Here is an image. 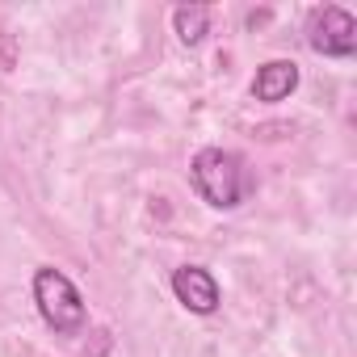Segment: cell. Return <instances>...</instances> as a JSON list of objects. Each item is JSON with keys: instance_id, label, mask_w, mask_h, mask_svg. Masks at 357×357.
<instances>
[{"instance_id": "obj_1", "label": "cell", "mask_w": 357, "mask_h": 357, "mask_svg": "<svg viewBox=\"0 0 357 357\" xmlns=\"http://www.w3.org/2000/svg\"><path fill=\"white\" fill-rule=\"evenodd\" d=\"M190 181H194L198 198H202L206 206H215V211H236V206L248 198V190H252L244 160H240L236 151H223V147H202V151L194 155Z\"/></svg>"}, {"instance_id": "obj_2", "label": "cell", "mask_w": 357, "mask_h": 357, "mask_svg": "<svg viewBox=\"0 0 357 357\" xmlns=\"http://www.w3.org/2000/svg\"><path fill=\"white\" fill-rule=\"evenodd\" d=\"M34 303H38V315L47 319V328L68 332V336L80 332L84 319H89L84 298H80V290L72 286V278L59 273V269H51V265H43V269L34 273Z\"/></svg>"}, {"instance_id": "obj_3", "label": "cell", "mask_w": 357, "mask_h": 357, "mask_svg": "<svg viewBox=\"0 0 357 357\" xmlns=\"http://www.w3.org/2000/svg\"><path fill=\"white\" fill-rule=\"evenodd\" d=\"M307 43L315 55H328V59H349L357 51V22L349 9L340 5H324L311 13L307 22Z\"/></svg>"}, {"instance_id": "obj_4", "label": "cell", "mask_w": 357, "mask_h": 357, "mask_svg": "<svg viewBox=\"0 0 357 357\" xmlns=\"http://www.w3.org/2000/svg\"><path fill=\"white\" fill-rule=\"evenodd\" d=\"M172 294L194 315H215L219 311V282L202 265H181V269H176L172 273Z\"/></svg>"}, {"instance_id": "obj_5", "label": "cell", "mask_w": 357, "mask_h": 357, "mask_svg": "<svg viewBox=\"0 0 357 357\" xmlns=\"http://www.w3.org/2000/svg\"><path fill=\"white\" fill-rule=\"evenodd\" d=\"M294 89H298V63H294V59H269V63H261L257 76H252V97L265 101V105L286 101Z\"/></svg>"}, {"instance_id": "obj_6", "label": "cell", "mask_w": 357, "mask_h": 357, "mask_svg": "<svg viewBox=\"0 0 357 357\" xmlns=\"http://www.w3.org/2000/svg\"><path fill=\"white\" fill-rule=\"evenodd\" d=\"M172 30L185 47H198L206 34H211V9L206 5H181L172 9Z\"/></svg>"}]
</instances>
